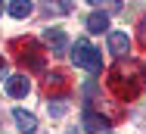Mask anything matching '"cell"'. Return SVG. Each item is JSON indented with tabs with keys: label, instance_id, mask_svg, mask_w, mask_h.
<instances>
[{
	"label": "cell",
	"instance_id": "6da1fadb",
	"mask_svg": "<svg viewBox=\"0 0 146 134\" xmlns=\"http://www.w3.org/2000/svg\"><path fill=\"white\" fill-rule=\"evenodd\" d=\"M109 87H112V94L121 97V100H134V97L146 87V72H143V66H140L137 59L121 56V59L115 62V69L109 72Z\"/></svg>",
	"mask_w": 146,
	"mask_h": 134
},
{
	"label": "cell",
	"instance_id": "7a4b0ae2",
	"mask_svg": "<svg viewBox=\"0 0 146 134\" xmlns=\"http://www.w3.org/2000/svg\"><path fill=\"white\" fill-rule=\"evenodd\" d=\"M72 62H75V66H81V69H87V72H93V75H100V72H103L100 50L90 44L87 38H78V41H75V47H72Z\"/></svg>",
	"mask_w": 146,
	"mask_h": 134
},
{
	"label": "cell",
	"instance_id": "3957f363",
	"mask_svg": "<svg viewBox=\"0 0 146 134\" xmlns=\"http://www.w3.org/2000/svg\"><path fill=\"white\" fill-rule=\"evenodd\" d=\"M16 50H19V62L28 69V72H40L44 69V50L37 47V41H31V38H25V41H16L13 44Z\"/></svg>",
	"mask_w": 146,
	"mask_h": 134
},
{
	"label": "cell",
	"instance_id": "277c9868",
	"mask_svg": "<svg viewBox=\"0 0 146 134\" xmlns=\"http://www.w3.org/2000/svg\"><path fill=\"white\" fill-rule=\"evenodd\" d=\"M44 44L50 47V53H56V56L68 53V34L62 28H47L44 31Z\"/></svg>",
	"mask_w": 146,
	"mask_h": 134
},
{
	"label": "cell",
	"instance_id": "5b68a950",
	"mask_svg": "<svg viewBox=\"0 0 146 134\" xmlns=\"http://www.w3.org/2000/svg\"><path fill=\"white\" fill-rule=\"evenodd\" d=\"M81 128H84V131L87 134H103V131H109V119H106V115H100V112H84V115H81Z\"/></svg>",
	"mask_w": 146,
	"mask_h": 134
},
{
	"label": "cell",
	"instance_id": "8992f818",
	"mask_svg": "<svg viewBox=\"0 0 146 134\" xmlns=\"http://www.w3.org/2000/svg\"><path fill=\"white\" fill-rule=\"evenodd\" d=\"M28 90H31V81L25 78V75H9V78H6V94H9V97L22 100Z\"/></svg>",
	"mask_w": 146,
	"mask_h": 134
},
{
	"label": "cell",
	"instance_id": "52a82bcc",
	"mask_svg": "<svg viewBox=\"0 0 146 134\" xmlns=\"http://www.w3.org/2000/svg\"><path fill=\"white\" fill-rule=\"evenodd\" d=\"M109 50L121 59V56H127V50H131V41H127V34L124 31H109Z\"/></svg>",
	"mask_w": 146,
	"mask_h": 134
},
{
	"label": "cell",
	"instance_id": "ba28073f",
	"mask_svg": "<svg viewBox=\"0 0 146 134\" xmlns=\"http://www.w3.org/2000/svg\"><path fill=\"white\" fill-rule=\"evenodd\" d=\"M13 119H16V125H19L22 134H34V131H37V119H34L31 112H25V109H16Z\"/></svg>",
	"mask_w": 146,
	"mask_h": 134
},
{
	"label": "cell",
	"instance_id": "9c48e42d",
	"mask_svg": "<svg viewBox=\"0 0 146 134\" xmlns=\"http://www.w3.org/2000/svg\"><path fill=\"white\" fill-rule=\"evenodd\" d=\"M31 0H9V6H6V13L13 16V19H28L31 16Z\"/></svg>",
	"mask_w": 146,
	"mask_h": 134
},
{
	"label": "cell",
	"instance_id": "30bf717a",
	"mask_svg": "<svg viewBox=\"0 0 146 134\" xmlns=\"http://www.w3.org/2000/svg\"><path fill=\"white\" fill-rule=\"evenodd\" d=\"M109 28V13H90L87 16V31L90 34H100Z\"/></svg>",
	"mask_w": 146,
	"mask_h": 134
},
{
	"label": "cell",
	"instance_id": "8fae6325",
	"mask_svg": "<svg viewBox=\"0 0 146 134\" xmlns=\"http://www.w3.org/2000/svg\"><path fill=\"white\" fill-rule=\"evenodd\" d=\"M44 9L53 13V16H68L72 13V3L68 0H44Z\"/></svg>",
	"mask_w": 146,
	"mask_h": 134
},
{
	"label": "cell",
	"instance_id": "7c38bea8",
	"mask_svg": "<svg viewBox=\"0 0 146 134\" xmlns=\"http://www.w3.org/2000/svg\"><path fill=\"white\" fill-rule=\"evenodd\" d=\"M44 84H47V90H50V87L59 90V87H65V75H62V72H53V75H47V78H44Z\"/></svg>",
	"mask_w": 146,
	"mask_h": 134
},
{
	"label": "cell",
	"instance_id": "4fadbf2b",
	"mask_svg": "<svg viewBox=\"0 0 146 134\" xmlns=\"http://www.w3.org/2000/svg\"><path fill=\"white\" fill-rule=\"evenodd\" d=\"M50 112H53V115H62V112H65V103H62V100H53Z\"/></svg>",
	"mask_w": 146,
	"mask_h": 134
},
{
	"label": "cell",
	"instance_id": "5bb4252c",
	"mask_svg": "<svg viewBox=\"0 0 146 134\" xmlns=\"http://www.w3.org/2000/svg\"><path fill=\"white\" fill-rule=\"evenodd\" d=\"M6 78H9V75H6V59L0 56V81H6Z\"/></svg>",
	"mask_w": 146,
	"mask_h": 134
},
{
	"label": "cell",
	"instance_id": "9a60e30c",
	"mask_svg": "<svg viewBox=\"0 0 146 134\" xmlns=\"http://www.w3.org/2000/svg\"><path fill=\"white\" fill-rule=\"evenodd\" d=\"M140 41H143V47H146V19L140 22Z\"/></svg>",
	"mask_w": 146,
	"mask_h": 134
},
{
	"label": "cell",
	"instance_id": "2e32d148",
	"mask_svg": "<svg viewBox=\"0 0 146 134\" xmlns=\"http://www.w3.org/2000/svg\"><path fill=\"white\" fill-rule=\"evenodd\" d=\"M0 13H3V0H0Z\"/></svg>",
	"mask_w": 146,
	"mask_h": 134
},
{
	"label": "cell",
	"instance_id": "e0dca14e",
	"mask_svg": "<svg viewBox=\"0 0 146 134\" xmlns=\"http://www.w3.org/2000/svg\"><path fill=\"white\" fill-rule=\"evenodd\" d=\"M87 3H100V0H87Z\"/></svg>",
	"mask_w": 146,
	"mask_h": 134
},
{
	"label": "cell",
	"instance_id": "ac0fdd59",
	"mask_svg": "<svg viewBox=\"0 0 146 134\" xmlns=\"http://www.w3.org/2000/svg\"><path fill=\"white\" fill-rule=\"evenodd\" d=\"M103 134H112V131H103Z\"/></svg>",
	"mask_w": 146,
	"mask_h": 134
},
{
	"label": "cell",
	"instance_id": "d6986e66",
	"mask_svg": "<svg viewBox=\"0 0 146 134\" xmlns=\"http://www.w3.org/2000/svg\"><path fill=\"white\" fill-rule=\"evenodd\" d=\"M68 134H75V131H68Z\"/></svg>",
	"mask_w": 146,
	"mask_h": 134
}]
</instances>
